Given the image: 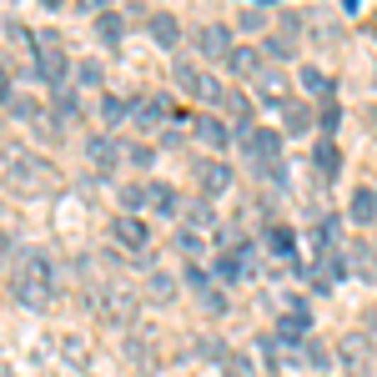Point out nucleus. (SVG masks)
Masks as SVG:
<instances>
[{"label": "nucleus", "instance_id": "1", "mask_svg": "<svg viewBox=\"0 0 377 377\" xmlns=\"http://www.w3.org/2000/svg\"><path fill=\"white\" fill-rule=\"evenodd\" d=\"M11 292L26 307H50V302H56V261H50V252H40V247H26L21 252Z\"/></svg>", "mask_w": 377, "mask_h": 377}, {"label": "nucleus", "instance_id": "2", "mask_svg": "<svg viewBox=\"0 0 377 377\" xmlns=\"http://www.w3.org/2000/svg\"><path fill=\"white\" fill-rule=\"evenodd\" d=\"M6 186L16 191V196H40V191H50L56 186V167H50L45 156H30V151H6Z\"/></svg>", "mask_w": 377, "mask_h": 377}, {"label": "nucleus", "instance_id": "3", "mask_svg": "<svg viewBox=\"0 0 377 377\" xmlns=\"http://www.w3.org/2000/svg\"><path fill=\"white\" fill-rule=\"evenodd\" d=\"M96 312L111 322V327H131L136 322V292L131 287H101L96 292Z\"/></svg>", "mask_w": 377, "mask_h": 377}, {"label": "nucleus", "instance_id": "4", "mask_svg": "<svg viewBox=\"0 0 377 377\" xmlns=\"http://www.w3.org/2000/svg\"><path fill=\"white\" fill-rule=\"evenodd\" d=\"M35 61H40V81L45 86H66V45L56 30L35 35Z\"/></svg>", "mask_w": 377, "mask_h": 377}, {"label": "nucleus", "instance_id": "5", "mask_svg": "<svg viewBox=\"0 0 377 377\" xmlns=\"http://www.w3.org/2000/svg\"><path fill=\"white\" fill-rule=\"evenodd\" d=\"M337 362L347 367V377H367V372H372V337H367V332H342Z\"/></svg>", "mask_w": 377, "mask_h": 377}, {"label": "nucleus", "instance_id": "6", "mask_svg": "<svg viewBox=\"0 0 377 377\" xmlns=\"http://www.w3.org/2000/svg\"><path fill=\"white\" fill-rule=\"evenodd\" d=\"M176 81H181V91L196 96V101H227L222 81H217V76H206V71H196L191 61H176Z\"/></svg>", "mask_w": 377, "mask_h": 377}, {"label": "nucleus", "instance_id": "7", "mask_svg": "<svg viewBox=\"0 0 377 377\" xmlns=\"http://www.w3.org/2000/svg\"><path fill=\"white\" fill-rule=\"evenodd\" d=\"M111 237H116V247H126V252L146 257L151 232H146V222H141V217H116V222H111Z\"/></svg>", "mask_w": 377, "mask_h": 377}, {"label": "nucleus", "instance_id": "8", "mask_svg": "<svg viewBox=\"0 0 377 377\" xmlns=\"http://www.w3.org/2000/svg\"><path fill=\"white\" fill-rule=\"evenodd\" d=\"M167 116H171V101H167V96L131 101V126H136V131H151L156 121H167Z\"/></svg>", "mask_w": 377, "mask_h": 377}, {"label": "nucleus", "instance_id": "9", "mask_svg": "<svg viewBox=\"0 0 377 377\" xmlns=\"http://www.w3.org/2000/svg\"><path fill=\"white\" fill-rule=\"evenodd\" d=\"M86 156H91V167L111 171L116 161H126V146H121L116 136H91V141H86Z\"/></svg>", "mask_w": 377, "mask_h": 377}, {"label": "nucleus", "instance_id": "10", "mask_svg": "<svg viewBox=\"0 0 377 377\" xmlns=\"http://www.w3.org/2000/svg\"><path fill=\"white\" fill-rule=\"evenodd\" d=\"M196 50L201 56H232V30L227 26H201L196 30Z\"/></svg>", "mask_w": 377, "mask_h": 377}, {"label": "nucleus", "instance_id": "11", "mask_svg": "<svg viewBox=\"0 0 377 377\" xmlns=\"http://www.w3.org/2000/svg\"><path fill=\"white\" fill-rule=\"evenodd\" d=\"M196 181H201V191H206V196H222V191L232 186V167H227V161H201Z\"/></svg>", "mask_w": 377, "mask_h": 377}, {"label": "nucleus", "instance_id": "12", "mask_svg": "<svg viewBox=\"0 0 377 377\" xmlns=\"http://www.w3.org/2000/svg\"><path fill=\"white\" fill-rule=\"evenodd\" d=\"M146 30H151L156 45H167V50H176V40H181V26H176V16H167V11H156V16L146 21Z\"/></svg>", "mask_w": 377, "mask_h": 377}, {"label": "nucleus", "instance_id": "13", "mask_svg": "<svg viewBox=\"0 0 377 377\" xmlns=\"http://www.w3.org/2000/svg\"><path fill=\"white\" fill-rule=\"evenodd\" d=\"M307 327H312V317H307V307H292L282 322H277V337L282 342H297V337H307Z\"/></svg>", "mask_w": 377, "mask_h": 377}, {"label": "nucleus", "instance_id": "14", "mask_svg": "<svg viewBox=\"0 0 377 377\" xmlns=\"http://www.w3.org/2000/svg\"><path fill=\"white\" fill-rule=\"evenodd\" d=\"M227 66H232L237 76H257V71H261V50H257V45H232Z\"/></svg>", "mask_w": 377, "mask_h": 377}, {"label": "nucleus", "instance_id": "15", "mask_svg": "<svg viewBox=\"0 0 377 377\" xmlns=\"http://www.w3.org/2000/svg\"><path fill=\"white\" fill-rule=\"evenodd\" d=\"M146 201H151V211H161V217H176V206H181L167 181H151V186H146Z\"/></svg>", "mask_w": 377, "mask_h": 377}, {"label": "nucleus", "instance_id": "16", "mask_svg": "<svg viewBox=\"0 0 377 377\" xmlns=\"http://www.w3.org/2000/svg\"><path fill=\"white\" fill-rule=\"evenodd\" d=\"M96 35H101L106 45H116V40L126 35V21H121L116 11H96Z\"/></svg>", "mask_w": 377, "mask_h": 377}, {"label": "nucleus", "instance_id": "17", "mask_svg": "<svg viewBox=\"0 0 377 377\" xmlns=\"http://www.w3.org/2000/svg\"><path fill=\"white\" fill-rule=\"evenodd\" d=\"M196 136H201L206 146H227V141H232L227 121H217V116H201V121H196Z\"/></svg>", "mask_w": 377, "mask_h": 377}, {"label": "nucleus", "instance_id": "18", "mask_svg": "<svg viewBox=\"0 0 377 377\" xmlns=\"http://www.w3.org/2000/svg\"><path fill=\"white\" fill-rule=\"evenodd\" d=\"M372 217H377V191H372V186H362V191L352 196V222H362V227H367Z\"/></svg>", "mask_w": 377, "mask_h": 377}, {"label": "nucleus", "instance_id": "19", "mask_svg": "<svg viewBox=\"0 0 377 377\" xmlns=\"http://www.w3.org/2000/svg\"><path fill=\"white\" fill-rule=\"evenodd\" d=\"M257 86H261V101H282V86H287V81H282V71H266V66H261V71H257Z\"/></svg>", "mask_w": 377, "mask_h": 377}, {"label": "nucleus", "instance_id": "20", "mask_svg": "<svg viewBox=\"0 0 377 377\" xmlns=\"http://www.w3.org/2000/svg\"><path fill=\"white\" fill-rule=\"evenodd\" d=\"M146 297H151V302H171V297H176V282H171L167 272H151V282H146Z\"/></svg>", "mask_w": 377, "mask_h": 377}, {"label": "nucleus", "instance_id": "21", "mask_svg": "<svg viewBox=\"0 0 377 377\" xmlns=\"http://www.w3.org/2000/svg\"><path fill=\"white\" fill-rule=\"evenodd\" d=\"M337 167H342L337 146H332V141H317V171H322V176H337Z\"/></svg>", "mask_w": 377, "mask_h": 377}, {"label": "nucleus", "instance_id": "22", "mask_svg": "<svg viewBox=\"0 0 377 377\" xmlns=\"http://www.w3.org/2000/svg\"><path fill=\"white\" fill-rule=\"evenodd\" d=\"M211 222H217V211H211L206 201H191V206H186V227H191V232H206Z\"/></svg>", "mask_w": 377, "mask_h": 377}, {"label": "nucleus", "instance_id": "23", "mask_svg": "<svg viewBox=\"0 0 377 377\" xmlns=\"http://www.w3.org/2000/svg\"><path fill=\"white\" fill-rule=\"evenodd\" d=\"M176 247H181V257H186V261H196V257L206 252V247H201V232H191V227H181V232H176Z\"/></svg>", "mask_w": 377, "mask_h": 377}, {"label": "nucleus", "instance_id": "24", "mask_svg": "<svg viewBox=\"0 0 377 377\" xmlns=\"http://www.w3.org/2000/svg\"><path fill=\"white\" fill-rule=\"evenodd\" d=\"M101 116H106V126H121V121L131 116V106L116 101V96H106V101H101Z\"/></svg>", "mask_w": 377, "mask_h": 377}, {"label": "nucleus", "instance_id": "25", "mask_svg": "<svg viewBox=\"0 0 377 377\" xmlns=\"http://www.w3.org/2000/svg\"><path fill=\"white\" fill-rule=\"evenodd\" d=\"M302 86H307L312 96H327V91H332V81H327V76H322L317 66H302Z\"/></svg>", "mask_w": 377, "mask_h": 377}, {"label": "nucleus", "instance_id": "26", "mask_svg": "<svg viewBox=\"0 0 377 377\" xmlns=\"http://www.w3.org/2000/svg\"><path fill=\"white\" fill-rule=\"evenodd\" d=\"M237 21H242V26H247V30H261V26H266V21H272V11H266V6H247V11H242V16H237Z\"/></svg>", "mask_w": 377, "mask_h": 377}, {"label": "nucleus", "instance_id": "27", "mask_svg": "<svg viewBox=\"0 0 377 377\" xmlns=\"http://www.w3.org/2000/svg\"><path fill=\"white\" fill-rule=\"evenodd\" d=\"M266 242H272V252H277V257H292V252H297V247H292V232H287V227H272V232H266Z\"/></svg>", "mask_w": 377, "mask_h": 377}, {"label": "nucleus", "instance_id": "28", "mask_svg": "<svg viewBox=\"0 0 377 377\" xmlns=\"http://www.w3.org/2000/svg\"><path fill=\"white\" fill-rule=\"evenodd\" d=\"M352 266H357V277H367V282H377V261L362 252V247H352Z\"/></svg>", "mask_w": 377, "mask_h": 377}, {"label": "nucleus", "instance_id": "29", "mask_svg": "<svg viewBox=\"0 0 377 377\" xmlns=\"http://www.w3.org/2000/svg\"><path fill=\"white\" fill-rule=\"evenodd\" d=\"M227 377H257V362L237 352V357H227Z\"/></svg>", "mask_w": 377, "mask_h": 377}, {"label": "nucleus", "instance_id": "30", "mask_svg": "<svg viewBox=\"0 0 377 377\" xmlns=\"http://www.w3.org/2000/svg\"><path fill=\"white\" fill-rule=\"evenodd\" d=\"M287 126H292V131H307V126H312V111L292 101V106H287Z\"/></svg>", "mask_w": 377, "mask_h": 377}, {"label": "nucleus", "instance_id": "31", "mask_svg": "<svg viewBox=\"0 0 377 377\" xmlns=\"http://www.w3.org/2000/svg\"><path fill=\"white\" fill-rule=\"evenodd\" d=\"M76 81L96 91V86H101V66H96V61H81V66H76Z\"/></svg>", "mask_w": 377, "mask_h": 377}, {"label": "nucleus", "instance_id": "32", "mask_svg": "<svg viewBox=\"0 0 377 377\" xmlns=\"http://www.w3.org/2000/svg\"><path fill=\"white\" fill-rule=\"evenodd\" d=\"M56 106H61V116H66V121H76V96H71L66 86H56Z\"/></svg>", "mask_w": 377, "mask_h": 377}, {"label": "nucleus", "instance_id": "33", "mask_svg": "<svg viewBox=\"0 0 377 377\" xmlns=\"http://www.w3.org/2000/svg\"><path fill=\"white\" fill-rule=\"evenodd\" d=\"M66 357H71L76 367H86V342H81V337H66Z\"/></svg>", "mask_w": 377, "mask_h": 377}, {"label": "nucleus", "instance_id": "34", "mask_svg": "<svg viewBox=\"0 0 377 377\" xmlns=\"http://www.w3.org/2000/svg\"><path fill=\"white\" fill-rule=\"evenodd\" d=\"M342 126V111H337V106H327V111H322V131H337Z\"/></svg>", "mask_w": 377, "mask_h": 377}, {"label": "nucleus", "instance_id": "35", "mask_svg": "<svg viewBox=\"0 0 377 377\" xmlns=\"http://www.w3.org/2000/svg\"><path fill=\"white\" fill-rule=\"evenodd\" d=\"M186 282H191L196 292H206V272H201V266H186Z\"/></svg>", "mask_w": 377, "mask_h": 377}, {"label": "nucleus", "instance_id": "36", "mask_svg": "<svg viewBox=\"0 0 377 377\" xmlns=\"http://www.w3.org/2000/svg\"><path fill=\"white\" fill-rule=\"evenodd\" d=\"M6 257H11V232L0 227V261H6Z\"/></svg>", "mask_w": 377, "mask_h": 377}, {"label": "nucleus", "instance_id": "37", "mask_svg": "<svg viewBox=\"0 0 377 377\" xmlns=\"http://www.w3.org/2000/svg\"><path fill=\"white\" fill-rule=\"evenodd\" d=\"M0 101H11V81L6 76H0Z\"/></svg>", "mask_w": 377, "mask_h": 377}]
</instances>
